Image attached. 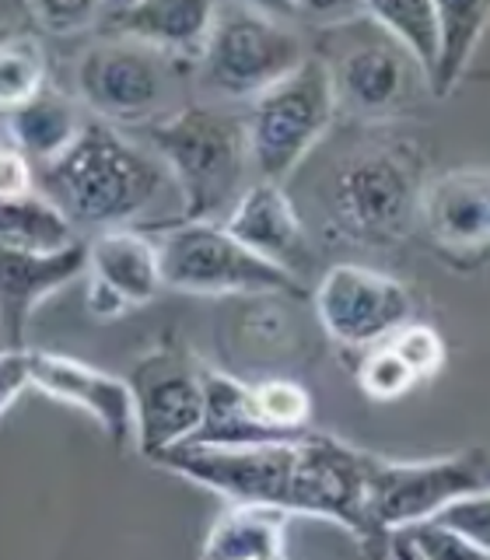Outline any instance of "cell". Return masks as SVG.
<instances>
[{"label": "cell", "mask_w": 490, "mask_h": 560, "mask_svg": "<svg viewBox=\"0 0 490 560\" xmlns=\"http://www.w3.org/2000/svg\"><path fill=\"white\" fill-rule=\"evenodd\" d=\"M35 189L60 210L78 235L137 228L148 207L175 189L165 165L116 127L88 119L60 158L35 168Z\"/></svg>", "instance_id": "obj_1"}, {"label": "cell", "mask_w": 490, "mask_h": 560, "mask_svg": "<svg viewBox=\"0 0 490 560\" xmlns=\"http://www.w3.org/2000/svg\"><path fill=\"white\" fill-rule=\"evenodd\" d=\"M144 148L158 154L183 210L165 224L214 221L249 186V140L245 119L218 102H186L179 113L144 130ZM162 228V224H158ZM151 232V228H137Z\"/></svg>", "instance_id": "obj_2"}, {"label": "cell", "mask_w": 490, "mask_h": 560, "mask_svg": "<svg viewBox=\"0 0 490 560\" xmlns=\"http://www.w3.org/2000/svg\"><path fill=\"white\" fill-rule=\"evenodd\" d=\"M308 60L302 32L259 4H214L197 81L203 102H256Z\"/></svg>", "instance_id": "obj_3"}, {"label": "cell", "mask_w": 490, "mask_h": 560, "mask_svg": "<svg viewBox=\"0 0 490 560\" xmlns=\"http://www.w3.org/2000/svg\"><path fill=\"white\" fill-rule=\"evenodd\" d=\"M420 192V158L407 144H372L350 151L332 168L326 203L340 235L389 245L417 224Z\"/></svg>", "instance_id": "obj_4"}, {"label": "cell", "mask_w": 490, "mask_h": 560, "mask_svg": "<svg viewBox=\"0 0 490 560\" xmlns=\"http://www.w3.org/2000/svg\"><path fill=\"white\" fill-rule=\"evenodd\" d=\"M340 105L323 57H308L291 78L253 102L245 116L249 162L259 183L284 186L288 175L305 162L337 119Z\"/></svg>", "instance_id": "obj_5"}, {"label": "cell", "mask_w": 490, "mask_h": 560, "mask_svg": "<svg viewBox=\"0 0 490 560\" xmlns=\"http://www.w3.org/2000/svg\"><path fill=\"white\" fill-rule=\"evenodd\" d=\"M78 92L84 105L109 127H140L175 116L179 102V63L137 43H95L78 63Z\"/></svg>", "instance_id": "obj_6"}, {"label": "cell", "mask_w": 490, "mask_h": 560, "mask_svg": "<svg viewBox=\"0 0 490 560\" xmlns=\"http://www.w3.org/2000/svg\"><path fill=\"white\" fill-rule=\"evenodd\" d=\"M158 245L162 284L186 294H302V284L284 270L224 232L218 221L162 224L144 232Z\"/></svg>", "instance_id": "obj_7"}, {"label": "cell", "mask_w": 490, "mask_h": 560, "mask_svg": "<svg viewBox=\"0 0 490 560\" xmlns=\"http://www.w3.org/2000/svg\"><path fill=\"white\" fill-rule=\"evenodd\" d=\"M368 466L372 455L329 434H305L294 445V472L288 490V515L329 518L361 542L368 557L389 553L385 536L368 512Z\"/></svg>", "instance_id": "obj_8"}, {"label": "cell", "mask_w": 490, "mask_h": 560, "mask_svg": "<svg viewBox=\"0 0 490 560\" xmlns=\"http://www.w3.org/2000/svg\"><path fill=\"white\" fill-rule=\"evenodd\" d=\"M480 490H490L487 448H466L424 463H389L372 455V466H368V512L385 536L434 518L452 501L480 494Z\"/></svg>", "instance_id": "obj_9"}, {"label": "cell", "mask_w": 490, "mask_h": 560, "mask_svg": "<svg viewBox=\"0 0 490 560\" xmlns=\"http://www.w3.org/2000/svg\"><path fill=\"white\" fill-rule=\"evenodd\" d=\"M315 315L332 343L347 350H375L413 323V298L396 277L337 262L315 288Z\"/></svg>", "instance_id": "obj_10"}, {"label": "cell", "mask_w": 490, "mask_h": 560, "mask_svg": "<svg viewBox=\"0 0 490 560\" xmlns=\"http://www.w3.org/2000/svg\"><path fill=\"white\" fill-rule=\"evenodd\" d=\"M133 396L137 448L154 463L158 455L186 445L203 417V368L179 350H154L137 361L127 378Z\"/></svg>", "instance_id": "obj_11"}, {"label": "cell", "mask_w": 490, "mask_h": 560, "mask_svg": "<svg viewBox=\"0 0 490 560\" xmlns=\"http://www.w3.org/2000/svg\"><path fill=\"white\" fill-rule=\"evenodd\" d=\"M302 442V438H298ZM249 445V448H197L179 445L158 455V466L207 487L232 504H256L288 512V490L294 472V445Z\"/></svg>", "instance_id": "obj_12"}, {"label": "cell", "mask_w": 490, "mask_h": 560, "mask_svg": "<svg viewBox=\"0 0 490 560\" xmlns=\"http://www.w3.org/2000/svg\"><path fill=\"white\" fill-rule=\"evenodd\" d=\"M323 63L332 78L337 105L361 119H382L399 113L413 98L417 84H428L424 70L375 22L368 35H354L337 52V60H323Z\"/></svg>", "instance_id": "obj_13"}, {"label": "cell", "mask_w": 490, "mask_h": 560, "mask_svg": "<svg viewBox=\"0 0 490 560\" xmlns=\"http://www.w3.org/2000/svg\"><path fill=\"white\" fill-rule=\"evenodd\" d=\"M224 232L232 235L242 249L267 259L270 267L284 270L298 284L315 267V253L302 218H298L294 203L288 200L284 186L273 183H249L245 192L235 200V207L224 214Z\"/></svg>", "instance_id": "obj_14"}, {"label": "cell", "mask_w": 490, "mask_h": 560, "mask_svg": "<svg viewBox=\"0 0 490 560\" xmlns=\"http://www.w3.org/2000/svg\"><path fill=\"white\" fill-rule=\"evenodd\" d=\"M88 308L98 319H116L133 305H148L162 294L158 245L137 228H116L88 238Z\"/></svg>", "instance_id": "obj_15"}, {"label": "cell", "mask_w": 490, "mask_h": 560, "mask_svg": "<svg viewBox=\"0 0 490 560\" xmlns=\"http://www.w3.org/2000/svg\"><path fill=\"white\" fill-rule=\"evenodd\" d=\"M28 382L32 389L46 393L49 399H60L67 407H78L88 417L98 420V428L113 438V445H127L137 434L133 424V396L127 378H116L98 368L46 354V350H28Z\"/></svg>", "instance_id": "obj_16"}, {"label": "cell", "mask_w": 490, "mask_h": 560, "mask_svg": "<svg viewBox=\"0 0 490 560\" xmlns=\"http://www.w3.org/2000/svg\"><path fill=\"white\" fill-rule=\"evenodd\" d=\"M417 224L448 256L490 253V168H455L424 186Z\"/></svg>", "instance_id": "obj_17"}, {"label": "cell", "mask_w": 490, "mask_h": 560, "mask_svg": "<svg viewBox=\"0 0 490 560\" xmlns=\"http://www.w3.org/2000/svg\"><path fill=\"white\" fill-rule=\"evenodd\" d=\"M88 270V242H74L60 253H14L0 249V337L8 350H25L32 312L49 294Z\"/></svg>", "instance_id": "obj_18"}, {"label": "cell", "mask_w": 490, "mask_h": 560, "mask_svg": "<svg viewBox=\"0 0 490 560\" xmlns=\"http://www.w3.org/2000/svg\"><path fill=\"white\" fill-rule=\"evenodd\" d=\"M210 18H214V4H203V0H179V4H172V0H133V4L102 8L98 22L113 32V39L154 49L175 63H197Z\"/></svg>", "instance_id": "obj_19"}, {"label": "cell", "mask_w": 490, "mask_h": 560, "mask_svg": "<svg viewBox=\"0 0 490 560\" xmlns=\"http://www.w3.org/2000/svg\"><path fill=\"white\" fill-rule=\"evenodd\" d=\"M298 442L273 431L256 413L253 385L238 382L235 375L203 368V417L186 445L197 448H249V445H284Z\"/></svg>", "instance_id": "obj_20"}, {"label": "cell", "mask_w": 490, "mask_h": 560, "mask_svg": "<svg viewBox=\"0 0 490 560\" xmlns=\"http://www.w3.org/2000/svg\"><path fill=\"white\" fill-rule=\"evenodd\" d=\"M288 512L256 504H232L200 547V560H270L284 553Z\"/></svg>", "instance_id": "obj_21"}, {"label": "cell", "mask_w": 490, "mask_h": 560, "mask_svg": "<svg viewBox=\"0 0 490 560\" xmlns=\"http://www.w3.org/2000/svg\"><path fill=\"white\" fill-rule=\"evenodd\" d=\"M84 122L88 119L78 113V105L70 98L43 92L32 102L18 105L14 113H8V137H11V144L39 168L74 144L78 133L84 130Z\"/></svg>", "instance_id": "obj_22"}, {"label": "cell", "mask_w": 490, "mask_h": 560, "mask_svg": "<svg viewBox=\"0 0 490 560\" xmlns=\"http://www.w3.org/2000/svg\"><path fill=\"white\" fill-rule=\"evenodd\" d=\"M74 242H81V235L39 189L0 197V249L46 256L70 249Z\"/></svg>", "instance_id": "obj_23"}, {"label": "cell", "mask_w": 490, "mask_h": 560, "mask_svg": "<svg viewBox=\"0 0 490 560\" xmlns=\"http://www.w3.org/2000/svg\"><path fill=\"white\" fill-rule=\"evenodd\" d=\"M487 25L490 4H438V57L428 74V88L438 98L452 95L463 81Z\"/></svg>", "instance_id": "obj_24"}, {"label": "cell", "mask_w": 490, "mask_h": 560, "mask_svg": "<svg viewBox=\"0 0 490 560\" xmlns=\"http://www.w3.org/2000/svg\"><path fill=\"white\" fill-rule=\"evenodd\" d=\"M368 22H375L407 57L431 74L438 57V4H361Z\"/></svg>", "instance_id": "obj_25"}, {"label": "cell", "mask_w": 490, "mask_h": 560, "mask_svg": "<svg viewBox=\"0 0 490 560\" xmlns=\"http://www.w3.org/2000/svg\"><path fill=\"white\" fill-rule=\"evenodd\" d=\"M46 92V52L28 35H11L0 43V113Z\"/></svg>", "instance_id": "obj_26"}, {"label": "cell", "mask_w": 490, "mask_h": 560, "mask_svg": "<svg viewBox=\"0 0 490 560\" xmlns=\"http://www.w3.org/2000/svg\"><path fill=\"white\" fill-rule=\"evenodd\" d=\"M253 402L256 413L267 424L288 438H305L308 434V417H312V399L298 382L288 378H267L253 385Z\"/></svg>", "instance_id": "obj_27"}, {"label": "cell", "mask_w": 490, "mask_h": 560, "mask_svg": "<svg viewBox=\"0 0 490 560\" xmlns=\"http://www.w3.org/2000/svg\"><path fill=\"white\" fill-rule=\"evenodd\" d=\"M396 536L407 542L420 560H490V553H483L472 539H466L463 533H455L434 518L413 522L407 529H399Z\"/></svg>", "instance_id": "obj_28"}, {"label": "cell", "mask_w": 490, "mask_h": 560, "mask_svg": "<svg viewBox=\"0 0 490 560\" xmlns=\"http://www.w3.org/2000/svg\"><path fill=\"white\" fill-rule=\"evenodd\" d=\"M385 347L410 368L417 382L438 375L445 364V340L438 337V329H431L424 323H407L399 332H393V337L385 340Z\"/></svg>", "instance_id": "obj_29"}, {"label": "cell", "mask_w": 490, "mask_h": 560, "mask_svg": "<svg viewBox=\"0 0 490 560\" xmlns=\"http://www.w3.org/2000/svg\"><path fill=\"white\" fill-rule=\"evenodd\" d=\"M358 382H361V389L372 396V399H399V396H407L417 378L407 364H402L389 347H375L372 354H368L361 361V372H358Z\"/></svg>", "instance_id": "obj_30"}, {"label": "cell", "mask_w": 490, "mask_h": 560, "mask_svg": "<svg viewBox=\"0 0 490 560\" xmlns=\"http://www.w3.org/2000/svg\"><path fill=\"white\" fill-rule=\"evenodd\" d=\"M434 522L463 533L466 539L477 542L483 553H490V490H480V494H469L463 501H452L448 508H442V512L434 515Z\"/></svg>", "instance_id": "obj_31"}, {"label": "cell", "mask_w": 490, "mask_h": 560, "mask_svg": "<svg viewBox=\"0 0 490 560\" xmlns=\"http://www.w3.org/2000/svg\"><path fill=\"white\" fill-rule=\"evenodd\" d=\"M28 14L43 28L57 35H70L81 28H92L102 18V4H92V0H43V4H32Z\"/></svg>", "instance_id": "obj_32"}, {"label": "cell", "mask_w": 490, "mask_h": 560, "mask_svg": "<svg viewBox=\"0 0 490 560\" xmlns=\"http://www.w3.org/2000/svg\"><path fill=\"white\" fill-rule=\"evenodd\" d=\"M35 189V165L11 140H0V197H22Z\"/></svg>", "instance_id": "obj_33"}, {"label": "cell", "mask_w": 490, "mask_h": 560, "mask_svg": "<svg viewBox=\"0 0 490 560\" xmlns=\"http://www.w3.org/2000/svg\"><path fill=\"white\" fill-rule=\"evenodd\" d=\"M28 347L25 350H0V417L11 402L28 389Z\"/></svg>", "instance_id": "obj_34"}, {"label": "cell", "mask_w": 490, "mask_h": 560, "mask_svg": "<svg viewBox=\"0 0 490 560\" xmlns=\"http://www.w3.org/2000/svg\"><path fill=\"white\" fill-rule=\"evenodd\" d=\"M389 557H393V560H420V557H417V553L407 547V542H402V539L396 536V533H393V539H389Z\"/></svg>", "instance_id": "obj_35"}, {"label": "cell", "mask_w": 490, "mask_h": 560, "mask_svg": "<svg viewBox=\"0 0 490 560\" xmlns=\"http://www.w3.org/2000/svg\"><path fill=\"white\" fill-rule=\"evenodd\" d=\"M270 560H284V553H280V557H270Z\"/></svg>", "instance_id": "obj_36"}]
</instances>
